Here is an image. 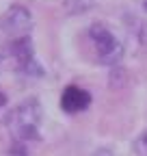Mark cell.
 Returning <instances> with one entry per match:
<instances>
[{
    "label": "cell",
    "instance_id": "obj_1",
    "mask_svg": "<svg viewBox=\"0 0 147 156\" xmlns=\"http://www.w3.org/2000/svg\"><path fill=\"white\" fill-rule=\"evenodd\" d=\"M39 122H41V106L37 100H26L17 106L9 117H7V126L11 128V132L20 139L28 141V139H39Z\"/></svg>",
    "mask_w": 147,
    "mask_h": 156
},
{
    "label": "cell",
    "instance_id": "obj_2",
    "mask_svg": "<svg viewBox=\"0 0 147 156\" xmlns=\"http://www.w3.org/2000/svg\"><path fill=\"white\" fill-rule=\"evenodd\" d=\"M89 37L93 39V44H95L100 63L113 65V63L121 61V56H123V46L117 41V37L110 33L104 24H93V26L89 28Z\"/></svg>",
    "mask_w": 147,
    "mask_h": 156
},
{
    "label": "cell",
    "instance_id": "obj_3",
    "mask_svg": "<svg viewBox=\"0 0 147 156\" xmlns=\"http://www.w3.org/2000/svg\"><path fill=\"white\" fill-rule=\"evenodd\" d=\"M30 28H32V15L24 5H11L0 17V30L13 39L28 37Z\"/></svg>",
    "mask_w": 147,
    "mask_h": 156
},
{
    "label": "cell",
    "instance_id": "obj_4",
    "mask_svg": "<svg viewBox=\"0 0 147 156\" xmlns=\"http://www.w3.org/2000/svg\"><path fill=\"white\" fill-rule=\"evenodd\" d=\"M9 52H11V56L15 58V61H17V67H20L24 74H30V76H41L43 74V69L37 65V61H35V52H32L30 37L11 39Z\"/></svg>",
    "mask_w": 147,
    "mask_h": 156
},
{
    "label": "cell",
    "instance_id": "obj_5",
    "mask_svg": "<svg viewBox=\"0 0 147 156\" xmlns=\"http://www.w3.org/2000/svg\"><path fill=\"white\" fill-rule=\"evenodd\" d=\"M89 104H91L89 91H84V89H80V87H76V85L65 87L63 93H61V108H63L65 113H69V115L84 111Z\"/></svg>",
    "mask_w": 147,
    "mask_h": 156
},
{
    "label": "cell",
    "instance_id": "obj_6",
    "mask_svg": "<svg viewBox=\"0 0 147 156\" xmlns=\"http://www.w3.org/2000/svg\"><path fill=\"white\" fill-rule=\"evenodd\" d=\"M136 150H138V154H141V156H147V132H145L141 139L136 141Z\"/></svg>",
    "mask_w": 147,
    "mask_h": 156
},
{
    "label": "cell",
    "instance_id": "obj_7",
    "mask_svg": "<svg viewBox=\"0 0 147 156\" xmlns=\"http://www.w3.org/2000/svg\"><path fill=\"white\" fill-rule=\"evenodd\" d=\"M5 104H7V95H5L2 91H0V108H2Z\"/></svg>",
    "mask_w": 147,
    "mask_h": 156
},
{
    "label": "cell",
    "instance_id": "obj_8",
    "mask_svg": "<svg viewBox=\"0 0 147 156\" xmlns=\"http://www.w3.org/2000/svg\"><path fill=\"white\" fill-rule=\"evenodd\" d=\"M143 9H145V11H147V0H143Z\"/></svg>",
    "mask_w": 147,
    "mask_h": 156
}]
</instances>
